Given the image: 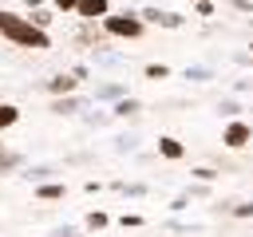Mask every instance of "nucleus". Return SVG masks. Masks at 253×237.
<instances>
[{"label": "nucleus", "instance_id": "39448f33", "mask_svg": "<svg viewBox=\"0 0 253 237\" xmlns=\"http://www.w3.org/2000/svg\"><path fill=\"white\" fill-rule=\"evenodd\" d=\"M158 154L162 158H182V142L178 138H158Z\"/></svg>", "mask_w": 253, "mask_h": 237}, {"label": "nucleus", "instance_id": "9d476101", "mask_svg": "<svg viewBox=\"0 0 253 237\" xmlns=\"http://www.w3.org/2000/svg\"><path fill=\"white\" fill-rule=\"evenodd\" d=\"M47 20H51L47 12H32V24H36V28H47Z\"/></svg>", "mask_w": 253, "mask_h": 237}, {"label": "nucleus", "instance_id": "20e7f679", "mask_svg": "<svg viewBox=\"0 0 253 237\" xmlns=\"http://www.w3.org/2000/svg\"><path fill=\"white\" fill-rule=\"evenodd\" d=\"M83 20H95V16H107L111 12V4L107 0H79V8H75Z\"/></svg>", "mask_w": 253, "mask_h": 237}, {"label": "nucleus", "instance_id": "1a4fd4ad", "mask_svg": "<svg viewBox=\"0 0 253 237\" xmlns=\"http://www.w3.org/2000/svg\"><path fill=\"white\" fill-rule=\"evenodd\" d=\"M87 225H91V229H103V225H107V213H91Z\"/></svg>", "mask_w": 253, "mask_h": 237}, {"label": "nucleus", "instance_id": "f03ea898", "mask_svg": "<svg viewBox=\"0 0 253 237\" xmlns=\"http://www.w3.org/2000/svg\"><path fill=\"white\" fill-rule=\"evenodd\" d=\"M103 28H107L111 36H126V40H138V36H142V20L130 16V12H123V16H103Z\"/></svg>", "mask_w": 253, "mask_h": 237}, {"label": "nucleus", "instance_id": "9b49d317", "mask_svg": "<svg viewBox=\"0 0 253 237\" xmlns=\"http://www.w3.org/2000/svg\"><path fill=\"white\" fill-rule=\"evenodd\" d=\"M51 111H59V115H71V111H75V103H71V99H67V103H63V99H59V103H55V107H51Z\"/></svg>", "mask_w": 253, "mask_h": 237}, {"label": "nucleus", "instance_id": "ddd939ff", "mask_svg": "<svg viewBox=\"0 0 253 237\" xmlns=\"http://www.w3.org/2000/svg\"><path fill=\"white\" fill-rule=\"evenodd\" d=\"M55 8H59V12H75V8H79V0H55Z\"/></svg>", "mask_w": 253, "mask_h": 237}, {"label": "nucleus", "instance_id": "f257e3e1", "mask_svg": "<svg viewBox=\"0 0 253 237\" xmlns=\"http://www.w3.org/2000/svg\"><path fill=\"white\" fill-rule=\"evenodd\" d=\"M0 36H8V40L20 43V47H47V43H51L43 28H36L32 20H24V16H16V12H0Z\"/></svg>", "mask_w": 253, "mask_h": 237}, {"label": "nucleus", "instance_id": "f8f14e48", "mask_svg": "<svg viewBox=\"0 0 253 237\" xmlns=\"http://www.w3.org/2000/svg\"><path fill=\"white\" fill-rule=\"evenodd\" d=\"M115 111H119V115H134V111H138V103H130V99H126V103H119Z\"/></svg>", "mask_w": 253, "mask_h": 237}, {"label": "nucleus", "instance_id": "4468645a", "mask_svg": "<svg viewBox=\"0 0 253 237\" xmlns=\"http://www.w3.org/2000/svg\"><path fill=\"white\" fill-rule=\"evenodd\" d=\"M146 75H150V79H162V75H166V67H162V63H154V67H146Z\"/></svg>", "mask_w": 253, "mask_h": 237}, {"label": "nucleus", "instance_id": "423d86ee", "mask_svg": "<svg viewBox=\"0 0 253 237\" xmlns=\"http://www.w3.org/2000/svg\"><path fill=\"white\" fill-rule=\"evenodd\" d=\"M16 118H20V107H12V103H0V130L16 126Z\"/></svg>", "mask_w": 253, "mask_h": 237}, {"label": "nucleus", "instance_id": "0eeeda50", "mask_svg": "<svg viewBox=\"0 0 253 237\" xmlns=\"http://www.w3.org/2000/svg\"><path fill=\"white\" fill-rule=\"evenodd\" d=\"M36 198L55 201V198H63V186H59V182H47V186H40V190H36Z\"/></svg>", "mask_w": 253, "mask_h": 237}, {"label": "nucleus", "instance_id": "6e6552de", "mask_svg": "<svg viewBox=\"0 0 253 237\" xmlns=\"http://www.w3.org/2000/svg\"><path fill=\"white\" fill-rule=\"evenodd\" d=\"M47 87H51L55 95H63V91H75V79H71V75H55V79H51Z\"/></svg>", "mask_w": 253, "mask_h": 237}, {"label": "nucleus", "instance_id": "7ed1b4c3", "mask_svg": "<svg viewBox=\"0 0 253 237\" xmlns=\"http://www.w3.org/2000/svg\"><path fill=\"white\" fill-rule=\"evenodd\" d=\"M249 138H253V126H249V122H229L225 134H221V142H225L229 150H241Z\"/></svg>", "mask_w": 253, "mask_h": 237}]
</instances>
